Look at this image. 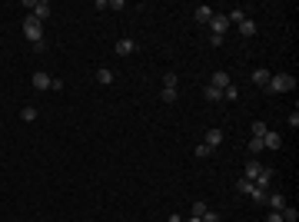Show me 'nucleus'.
<instances>
[{
    "mask_svg": "<svg viewBox=\"0 0 299 222\" xmlns=\"http://www.w3.org/2000/svg\"><path fill=\"white\" fill-rule=\"evenodd\" d=\"M23 37H27L33 46L44 44V23L37 20V17H30V13H27V17H23Z\"/></svg>",
    "mask_w": 299,
    "mask_h": 222,
    "instance_id": "obj_1",
    "label": "nucleus"
},
{
    "mask_svg": "<svg viewBox=\"0 0 299 222\" xmlns=\"http://www.w3.org/2000/svg\"><path fill=\"white\" fill-rule=\"evenodd\" d=\"M30 83H33V89H50V77H47L44 70H37L30 77Z\"/></svg>",
    "mask_w": 299,
    "mask_h": 222,
    "instance_id": "obj_11",
    "label": "nucleus"
},
{
    "mask_svg": "<svg viewBox=\"0 0 299 222\" xmlns=\"http://www.w3.org/2000/svg\"><path fill=\"white\" fill-rule=\"evenodd\" d=\"M246 149H249V156H253V159H256V156L263 153L266 146H263V139H259V136H249V143H246Z\"/></svg>",
    "mask_w": 299,
    "mask_h": 222,
    "instance_id": "obj_13",
    "label": "nucleus"
},
{
    "mask_svg": "<svg viewBox=\"0 0 299 222\" xmlns=\"http://www.w3.org/2000/svg\"><path fill=\"white\" fill-rule=\"evenodd\" d=\"M286 89H296V80L289 73H273L269 83H266V93H286Z\"/></svg>",
    "mask_w": 299,
    "mask_h": 222,
    "instance_id": "obj_3",
    "label": "nucleus"
},
{
    "mask_svg": "<svg viewBox=\"0 0 299 222\" xmlns=\"http://www.w3.org/2000/svg\"><path fill=\"white\" fill-rule=\"evenodd\" d=\"M236 27H239V34H243V37H256V23L249 20V17H246V20H239Z\"/></svg>",
    "mask_w": 299,
    "mask_h": 222,
    "instance_id": "obj_15",
    "label": "nucleus"
},
{
    "mask_svg": "<svg viewBox=\"0 0 299 222\" xmlns=\"http://www.w3.org/2000/svg\"><path fill=\"white\" fill-rule=\"evenodd\" d=\"M193 17H196V23H210V17H213V7L199 3V7H193Z\"/></svg>",
    "mask_w": 299,
    "mask_h": 222,
    "instance_id": "obj_10",
    "label": "nucleus"
},
{
    "mask_svg": "<svg viewBox=\"0 0 299 222\" xmlns=\"http://www.w3.org/2000/svg\"><path fill=\"white\" fill-rule=\"evenodd\" d=\"M193 153H196V159H206V156H210L213 149H210V146H206V143H199L196 149H193Z\"/></svg>",
    "mask_w": 299,
    "mask_h": 222,
    "instance_id": "obj_28",
    "label": "nucleus"
},
{
    "mask_svg": "<svg viewBox=\"0 0 299 222\" xmlns=\"http://www.w3.org/2000/svg\"><path fill=\"white\" fill-rule=\"evenodd\" d=\"M266 222H283V216H279V212H273V209H269V216H266Z\"/></svg>",
    "mask_w": 299,
    "mask_h": 222,
    "instance_id": "obj_32",
    "label": "nucleus"
},
{
    "mask_svg": "<svg viewBox=\"0 0 299 222\" xmlns=\"http://www.w3.org/2000/svg\"><path fill=\"white\" fill-rule=\"evenodd\" d=\"M206 209H210V206H206L203 199H196V202H193V216H196V219H199V216H203Z\"/></svg>",
    "mask_w": 299,
    "mask_h": 222,
    "instance_id": "obj_29",
    "label": "nucleus"
},
{
    "mask_svg": "<svg viewBox=\"0 0 299 222\" xmlns=\"http://www.w3.org/2000/svg\"><path fill=\"white\" fill-rule=\"evenodd\" d=\"M269 182H273V173H269V169H263V173H259V176L253 179V186H259V189H266Z\"/></svg>",
    "mask_w": 299,
    "mask_h": 222,
    "instance_id": "obj_16",
    "label": "nucleus"
},
{
    "mask_svg": "<svg viewBox=\"0 0 299 222\" xmlns=\"http://www.w3.org/2000/svg\"><path fill=\"white\" fill-rule=\"evenodd\" d=\"M236 189H239V192H243V196H249V192H253V182H249V179H236Z\"/></svg>",
    "mask_w": 299,
    "mask_h": 222,
    "instance_id": "obj_21",
    "label": "nucleus"
},
{
    "mask_svg": "<svg viewBox=\"0 0 299 222\" xmlns=\"http://www.w3.org/2000/svg\"><path fill=\"white\" fill-rule=\"evenodd\" d=\"M249 199H253V202H259V206H263V202H266V189L253 186V192H249Z\"/></svg>",
    "mask_w": 299,
    "mask_h": 222,
    "instance_id": "obj_23",
    "label": "nucleus"
},
{
    "mask_svg": "<svg viewBox=\"0 0 299 222\" xmlns=\"http://www.w3.org/2000/svg\"><path fill=\"white\" fill-rule=\"evenodd\" d=\"M269 77H273V73H269V70H263V67L253 70V83H256V87H266V83H269Z\"/></svg>",
    "mask_w": 299,
    "mask_h": 222,
    "instance_id": "obj_14",
    "label": "nucleus"
},
{
    "mask_svg": "<svg viewBox=\"0 0 299 222\" xmlns=\"http://www.w3.org/2000/svg\"><path fill=\"white\" fill-rule=\"evenodd\" d=\"M177 83H179L177 73H166V77H163V87H166V89H177Z\"/></svg>",
    "mask_w": 299,
    "mask_h": 222,
    "instance_id": "obj_27",
    "label": "nucleus"
},
{
    "mask_svg": "<svg viewBox=\"0 0 299 222\" xmlns=\"http://www.w3.org/2000/svg\"><path fill=\"white\" fill-rule=\"evenodd\" d=\"M263 163H259V159H249V163H246V169H243V179H249V182H253L256 176H259V173H263Z\"/></svg>",
    "mask_w": 299,
    "mask_h": 222,
    "instance_id": "obj_6",
    "label": "nucleus"
},
{
    "mask_svg": "<svg viewBox=\"0 0 299 222\" xmlns=\"http://www.w3.org/2000/svg\"><path fill=\"white\" fill-rule=\"evenodd\" d=\"M253 136H259V139L266 136V123H263V120H256V123H253Z\"/></svg>",
    "mask_w": 299,
    "mask_h": 222,
    "instance_id": "obj_30",
    "label": "nucleus"
},
{
    "mask_svg": "<svg viewBox=\"0 0 299 222\" xmlns=\"http://www.w3.org/2000/svg\"><path fill=\"white\" fill-rule=\"evenodd\" d=\"M230 83H233V80H230V73H226V70H216V73H213V80H210V87H216V89H226Z\"/></svg>",
    "mask_w": 299,
    "mask_h": 222,
    "instance_id": "obj_7",
    "label": "nucleus"
},
{
    "mask_svg": "<svg viewBox=\"0 0 299 222\" xmlns=\"http://www.w3.org/2000/svg\"><path fill=\"white\" fill-rule=\"evenodd\" d=\"M117 56H130V53H136V40L133 37H123V40H117Z\"/></svg>",
    "mask_w": 299,
    "mask_h": 222,
    "instance_id": "obj_5",
    "label": "nucleus"
},
{
    "mask_svg": "<svg viewBox=\"0 0 299 222\" xmlns=\"http://www.w3.org/2000/svg\"><path fill=\"white\" fill-rule=\"evenodd\" d=\"M199 222H220V212H216V209H206L203 216H199Z\"/></svg>",
    "mask_w": 299,
    "mask_h": 222,
    "instance_id": "obj_25",
    "label": "nucleus"
},
{
    "mask_svg": "<svg viewBox=\"0 0 299 222\" xmlns=\"http://www.w3.org/2000/svg\"><path fill=\"white\" fill-rule=\"evenodd\" d=\"M223 100H239V87H236V83H230V87L223 89Z\"/></svg>",
    "mask_w": 299,
    "mask_h": 222,
    "instance_id": "obj_20",
    "label": "nucleus"
},
{
    "mask_svg": "<svg viewBox=\"0 0 299 222\" xmlns=\"http://www.w3.org/2000/svg\"><path fill=\"white\" fill-rule=\"evenodd\" d=\"M226 20H230V23H239V20H246V10H239V7H236V10H230V13H226Z\"/></svg>",
    "mask_w": 299,
    "mask_h": 222,
    "instance_id": "obj_22",
    "label": "nucleus"
},
{
    "mask_svg": "<svg viewBox=\"0 0 299 222\" xmlns=\"http://www.w3.org/2000/svg\"><path fill=\"white\" fill-rule=\"evenodd\" d=\"M279 216H283V222H296V219H299L296 206H283V209H279Z\"/></svg>",
    "mask_w": 299,
    "mask_h": 222,
    "instance_id": "obj_17",
    "label": "nucleus"
},
{
    "mask_svg": "<svg viewBox=\"0 0 299 222\" xmlns=\"http://www.w3.org/2000/svg\"><path fill=\"white\" fill-rule=\"evenodd\" d=\"M186 222H199V219H196V216H189V219H186Z\"/></svg>",
    "mask_w": 299,
    "mask_h": 222,
    "instance_id": "obj_34",
    "label": "nucleus"
},
{
    "mask_svg": "<svg viewBox=\"0 0 299 222\" xmlns=\"http://www.w3.org/2000/svg\"><path fill=\"white\" fill-rule=\"evenodd\" d=\"M263 146H266V149H279V146H283V139H279V133L266 130V136H263Z\"/></svg>",
    "mask_w": 299,
    "mask_h": 222,
    "instance_id": "obj_12",
    "label": "nucleus"
},
{
    "mask_svg": "<svg viewBox=\"0 0 299 222\" xmlns=\"http://www.w3.org/2000/svg\"><path fill=\"white\" fill-rule=\"evenodd\" d=\"M160 100H163V103H173V100H177V89H160Z\"/></svg>",
    "mask_w": 299,
    "mask_h": 222,
    "instance_id": "obj_26",
    "label": "nucleus"
},
{
    "mask_svg": "<svg viewBox=\"0 0 299 222\" xmlns=\"http://www.w3.org/2000/svg\"><path fill=\"white\" fill-rule=\"evenodd\" d=\"M286 123H289V130H296V126H299V113L293 110V113H289V116H286Z\"/></svg>",
    "mask_w": 299,
    "mask_h": 222,
    "instance_id": "obj_31",
    "label": "nucleus"
},
{
    "mask_svg": "<svg viewBox=\"0 0 299 222\" xmlns=\"http://www.w3.org/2000/svg\"><path fill=\"white\" fill-rule=\"evenodd\" d=\"M97 80L103 83V87H110V83H113V70H107V67H103V70H97Z\"/></svg>",
    "mask_w": 299,
    "mask_h": 222,
    "instance_id": "obj_19",
    "label": "nucleus"
},
{
    "mask_svg": "<svg viewBox=\"0 0 299 222\" xmlns=\"http://www.w3.org/2000/svg\"><path fill=\"white\" fill-rule=\"evenodd\" d=\"M266 202H269V209H273V212H279V209H283V206H289V202H286V196H283V192H269V196H266Z\"/></svg>",
    "mask_w": 299,
    "mask_h": 222,
    "instance_id": "obj_9",
    "label": "nucleus"
},
{
    "mask_svg": "<svg viewBox=\"0 0 299 222\" xmlns=\"http://www.w3.org/2000/svg\"><path fill=\"white\" fill-rule=\"evenodd\" d=\"M23 10H30V17H37L44 23V20H50L54 7H50V0H23Z\"/></svg>",
    "mask_w": 299,
    "mask_h": 222,
    "instance_id": "obj_2",
    "label": "nucleus"
},
{
    "mask_svg": "<svg viewBox=\"0 0 299 222\" xmlns=\"http://www.w3.org/2000/svg\"><path fill=\"white\" fill-rule=\"evenodd\" d=\"M210 30H213V37H223V40H226V30H230L226 13H213V17H210Z\"/></svg>",
    "mask_w": 299,
    "mask_h": 222,
    "instance_id": "obj_4",
    "label": "nucleus"
},
{
    "mask_svg": "<svg viewBox=\"0 0 299 222\" xmlns=\"http://www.w3.org/2000/svg\"><path fill=\"white\" fill-rule=\"evenodd\" d=\"M20 120L23 123H33V120H37V110H33V106H23V110H20Z\"/></svg>",
    "mask_w": 299,
    "mask_h": 222,
    "instance_id": "obj_24",
    "label": "nucleus"
},
{
    "mask_svg": "<svg viewBox=\"0 0 299 222\" xmlns=\"http://www.w3.org/2000/svg\"><path fill=\"white\" fill-rule=\"evenodd\" d=\"M166 222H183V216H179V212H173V216H170Z\"/></svg>",
    "mask_w": 299,
    "mask_h": 222,
    "instance_id": "obj_33",
    "label": "nucleus"
},
{
    "mask_svg": "<svg viewBox=\"0 0 299 222\" xmlns=\"http://www.w3.org/2000/svg\"><path fill=\"white\" fill-rule=\"evenodd\" d=\"M203 96H206L210 103H220V100H223V89H216V87H206V89H203Z\"/></svg>",
    "mask_w": 299,
    "mask_h": 222,
    "instance_id": "obj_18",
    "label": "nucleus"
},
{
    "mask_svg": "<svg viewBox=\"0 0 299 222\" xmlns=\"http://www.w3.org/2000/svg\"><path fill=\"white\" fill-rule=\"evenodd\" d=\"M203 143L210 146V149H216V146L223 143V130H220V126H213V130H206V139H203Z\"/></svg>",
    "mask_w": 299,
    "mask_h": 222,
    "instance_id": "obj_8",
    "label": "nucleus"
}]
</instances>
